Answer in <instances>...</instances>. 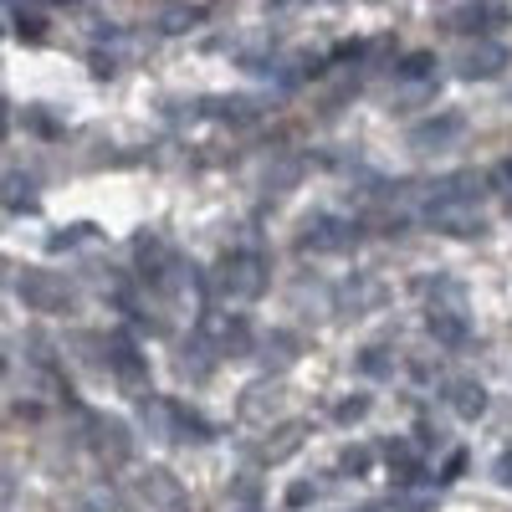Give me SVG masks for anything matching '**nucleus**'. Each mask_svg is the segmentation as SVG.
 <instances>
[{
    "label": "nucleus",
    "mask_w": 512,
    "mask_h": 512,
    "mask_svg": "<svg viewBox=\"0 0 512 512\" xmlns=\"http://www.w3.org/2000/svg\"><path fill=\"white\" fill-rule=\"evenodd\" d=\"M384 461L395 466V482H415V477H420V461H415V451H410L405 441H395L390 451H384Z\"/></svg>",
    "instance_id": "obj_10"
},
{
    "label": "nucleus",
    "mask_w": 512,
    "mask_h": 512,
    "mask_svg": "<svg viewBox=\"0 0 512 512\" xmlns=\"http://www.w3.org/2000/svg\"><path fill=\"white\" fill-rule=\"evenodd\" d=\"M431 67H436L431 52H410V57L400 62V77H431Z\"/></svg>",
    "instance_id": "obj_13"
},
{
    "label": "nucleus",
    "mask_w": 512,
    "mask_h": 512,
    "mask_svg": "<svg viewBox=\"0 0 512 512\" xmlns=\"http://www.w3.org/2000/svg\"><path fill=\"white\" fill-rule=\"evenodd\" d=\"M108 364H113V374L128 384V390H144L149 384V364H144V354L128 344V338H113L108 344Z\"/></svg>",
    "instance_id": "obj_4"
},
{
    "label": "nucleus",
    "mask_w": 512,
    "mask_h": 512,
    "mask_svg": "<svg viewBox=\"0 0 512 512\" xmlns=\"http://www.w3.org/2000/svg\"><path fill=\"white\" fill-rule=\"evenodd\" d=\"M205 16V6H185V11H164V31H185Z\"/></svg>",
    "instance_id": "obj_14"
},
{
    "label": "nucleus",
    "mask_w": 512,
    "mask_h": 512,
    "mask_svg": "<svg viewBox=\"0 0 512 512\" xmlns=\"http://www.w3.org/2000/svg\"><path fill=\"white\" fill-rule=\"evenodd\" d=\"M461 466H466V456H461V451H456V456H451V461H446V472H441V477H446V482H451V477H461Z\"/></svg>",
    "instance_id": "obj_15"
},
{
    "label": "nucleus",
    "mask_w": 512,
    "mask_h": 512,
    "mask_svg": "<svg viewBox=\"0 0 512 512\" xmlns=\"http://www.w3.org/2000/svg\"><path fill=\"white\" fill-rule=\"evenodd\" d=\"M507 62H512V57H507V47H502V41H472V47L461 52L456 72H461L466 82H487V77H497Z\"/></svg>",
    "instance_id": "obj_2"
},
{
    "label": "nucleus",
    "mask_w": 512,
    "mask_h": 512,
    "mask_svg": "<svg viewBox=\"0 0 512 512\" xmlns=\"http://www.w3.org/2000/svg\"><path fill=\"white\" fill-rule=\"evenodd\" d=\"M456 134H461V118H436V123H420L410 139L425 149H441V139H456Z\"/></svg>",
    "instance_id": "obj_9"
},
{
    "label": "nucleus",
    "mask_w": 512,
    "mask_h": 512,
    "mask_svg": "<svg viewBox=\"0 0 512 512\" xmlns=\"http://www.w3.org/2000/svg\"><path fill=\"white\" fill-rule=\"evenodd\" d=\"M497 477H502V487H512V451L497 461Z\"/></svg>",
    "instance_id": "obj_16"
},
{
    "label": "nucleus",
    "mask_w": 512,
    "mask_h": 512,
    "mask_svg": "<svg viewBox=\"0 0 512 512\" xmlns=\"http://www.w3.org/2000/svg\"><path fill=\"white\" fill-rule=\"evenodd\" d=\"M6 205H11V210H31V205H36V190H31V180L11 175V180H6Z\"/></svg>",
    "instance_id": "obj_11"
},
{
    "label": "nucleus",
    "mask_w": 512,
    "mask_h": 512,
    "mask_svg": "<svg viewBox=\"0 0 512 512\" xmlns=\"http://www.w3.org/2000/svg\"><path fill=\"white\" fill-rule=\"evenodd\" d=\"M21 292L31 297L36 308H47V313H67V303H72L67 287H57V282H47V277H26V282H21Z\"/></svg>",
    "instance_id": "obj_6"
},
{
    "label": "nucleus",
    "mask_w": 512,
    "mask_h": 512,
    "mask_svg": "<svg viewBox=\"0 0 512 512\" xmlns=\"http://www.w3.org/2000/svg\"><path fill=\"white\" fill-rule=\"evenodd\" d=\"M354 226H344V221H318L313 231H303V246L308 251H338V246H354Z\"/></svg>",
    "instance_id": "obj_5"
},
{
    "label": "nucleus",
    "mask_w": 512,
    "mask_h": 512,
    "mask_svg": "<svg viewBox=\"0 0 512 512\" xmlns=\"http://www.w3.org/2000/svg\"><path fill=\"white\" fill-rule=\"evenodd\" d=\"M364 512H369V507H364Z\"/></svg>",
    "instance_id": "obj_18"
},
{
    "label": "nucleus",
    "mask_w": 512,
    "mask_h": 512,
    "mask_svg": "<svg viewBox=\"0 0 512 512\" xmlns=\"http://www.w3.org/2000/svg\"><path fill=\"white\" fill-rule=\"evenodd\" d=\"M210 333H216L221 354H241L246 349V323L241 318H210Z\"/></svg>",
    "instance_id": "obj_8"
},
{
    "label": "nucleus",
    "mask_w": 512,
    "mask_h": 512,
    "mask_svg": "<svg viewBox=\"0 0 512 512\" xmlns=\"http://www.w3.org/2000/svg\"><path fill=\"white\" fill-rule=\"evenodd\" d=\"M364 461H369V451H349V456H344V466H354V477H359V466H364Z\"/></svg>",
    "instance_id": "obj_17"
},
{
    "label": "nucleus",
    "mask_w": 512,
    "mask_h": 512,
    "mask_svg": "<svg viewBox=\"0 0 512 512\" xmlns=\"http://www.w3.org/2000/svg\"><path fill=\"white\" fill-rule=\"evenodd\" d=\"M431 333L446 338V344H461V338H466V328H461L456 318H446V313H431Z\"/></svg>",
    "instance_id": "obj_12"
},
{
    "label": "nucleus",
    "mask_w": 512,
    "mask_h": 512,
    "mask_svg": "<svg viewBox=\"0 0 512 512\" xmlns=\"http://www.w3.org/2000/svg\"><path fill=\"white\" fill-rule=\"evenodd\" d=\"M502 16H507V11L497 6V0H472V6H461V11L451 16V31L482 41L487 31H497V26H502Z\"/></svg>",
    "instance_id": "obj_3"
},
{
    "label": "nucleus",
    "mask_w": 512,
    "mask_h": 512,
    "mask_svg": "<svg viewBox=\"0 0 512 512\" xmlns=\"http://www.w3.org/2000/svg\"><path fill=\"white\" fill-rule=\"evenodd\" d=\"M267 287V262L256 251H226L221 267H216V292L231 297V303H246Z\"/></svg>",
    "instance_id": "obj_1"
},
{
    "label": "nucleus",
    "mask_w": 512,
    "mask_h": 512,
    "mask_svg": "<svg viewBox=\"0 0 512 512\" xmlns=\"http://www.w3.org/2000/svg\"><path fill=\"white\" fill-rule=\"evenodd\" d=\"M451 405H456V415L472 420V415L487 410V390H482L477 379H456V384H451Z\"/></svg>",
    "instance_id": "obj_7"
}]
</instances>
